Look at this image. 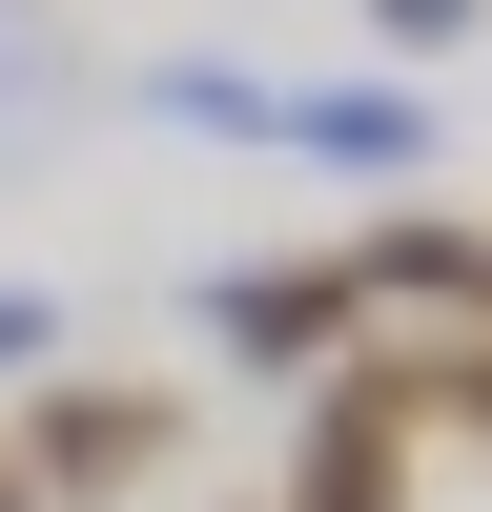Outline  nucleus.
<instances>
[{
    "instance_id": "2",
    "label": "nucleus",
    "mask_w": 492,
    "mask_h": 512,
    "mask_svg": "<svg viewBox=\"0 0 492 512\" xmlns=\"http://www.w3.org/2000/svg\"><path fill=\"white\" fill-rule=\"evenodd\" d=\"M308 512H410V451H390V410H328V431H308Z\"/></svg>"
},
{
    "instance_id": "1",
    "label": "nucleus",
    "mask_w": 492,
    "mask_h": 512,
    "mask_svg": "<svg viewBox=\"0 0 492 512\" xmlns=\"http://www.w3.org/2000/svg\"><path fill=\"white\" fill-rule=\"evenodd\" d=\"M144 451H164L144 390H82V410H41V431H21V472H41V492H123Z\"/></svg>"
}]
</instances>
